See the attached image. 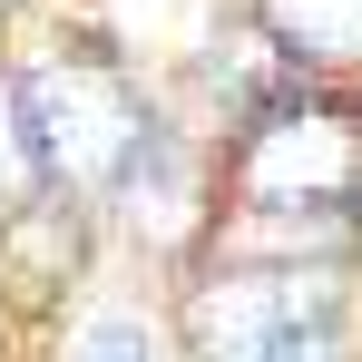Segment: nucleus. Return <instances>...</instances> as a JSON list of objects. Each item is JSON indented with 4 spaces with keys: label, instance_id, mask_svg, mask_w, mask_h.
I'll return each instance as SVG.
<instances>
[{
    "label": "nucleus",
    "instance_id": "nucleus-1",
    "mask_svg": "<svg viewBox=\"0 0 362 362\" xmlns=\"http://www.w3.org/2000/svg\"><path fill=\"white\" fill-rule=\"evenodd\" d=\"M362 303L333 264H235L186 294L196 362H353Z\"/></svg>",
    "mask_w": 362,
    "mask_h": 362
},
{
    "label": "nucleus",
    "instance_id": "nucleus-3",
    "mask_svg": "<svg viewBox=\"0 0 362 362\" xmlns=\"http://www.w3.org/2000/svg\"><path fill=\"white\" fill-rule=\"evenodd\" d=\"M235 177H245V206L255 216H294V206L313 216V206H343L362 186V147H353V127L333 118V108L284 98V108H264V118L245 127Z\"/></svg>",
    "mask_w": 362,
    "mask_h": 362
},
{
    "label": "nucleus",
    "instance_id": "nucleus-2",
    "mask_svg": "<svg viewBox=\"0 0 362 362\" xmlns=\"http://www.w3.org/2000/svg\"><path fill=\"white\" fill-rule=\"evenodd\" d=\"M20 127H30V157H40V186H69V196H108L118 157L137 147V88H127L108 59H49L30 69L20 88Z\"/></svg>",
    "mask_w": 362,
    "mask_h": 362
},
{
    "label": "nucleus",
    "instance_id": "nucleus-4",
    "mask_svg": "<svg viewBox=\"0 0 362 362\" xmlns=\"http://www.w3.org/2000/svg\"><path fill=\"white\" fill-rule=\"evenodd\" d=\"M108 196L127 206V226L137 235H186V216H196V157H186V137L177 127H137V147L118 157V177H108Z\"/></svg>",
    "mask_w": 362,
    "mask_h": 362
},
{
    "label": "nucleus",
    "instance_id": "nucleus-6",
    "mask_svg": "<svg viewBox=\"0 0 362 362\" xmlns=\"http://www.w3.org/2000/svg\"><path fill=\"white\" fill-rule=\"evenodd\" d=\"M40 196V157H30V127H20V98H10V78H0V226L20 216Z\"/></svg>",
    "mask_w": 362,
    "mask_h": 362
},
{
    "label": "nucleus",
    "instance_id": "nucleus-5",
    "mask_svg": "<svg viewBox=\"0 0 362 362\" xmlns=\"http://www.w3.org/2000/svg\"><path fill=\"white\" fill-rule=\"evenodd\" d=\"M264 40L294 69H343L362 59V0H264Z\"/></svg>",
    "mask_w": 362,
    "mask_h": 362
},
{
    "label": "nucleus",
    "instance_id": "nucleus-8",
    "mask_svg": "<svg viewBox=\"0 0 362 362\" xmlns=\"http://www.w3.org/2000/svg\"><path fill=\"white\" fill-rule=\"evenodd\" d=\"M0 10H10V0H0Z\"/></svg>",
    "mask_w": 362,
    "mask_h": 362
},
{
    "label": "nucleus",
    "instance_id": "nucleus-7",
    "mask_svg": "<svg viewBox=\"0 0 362 362\" xmlns=\"http://www.w3.org/2000/svg\"><path fill=\"white\" fill-rule=\"evenodd\" d=\"M69 362H157V343H147V323H127V313H88V323L69 333Z\"/></svg>",
    "mask_w": 362,
    "mask_h": 362
}]
</instances>
